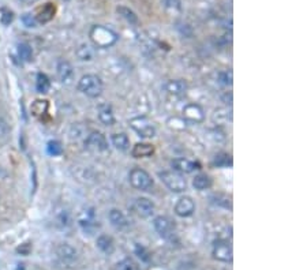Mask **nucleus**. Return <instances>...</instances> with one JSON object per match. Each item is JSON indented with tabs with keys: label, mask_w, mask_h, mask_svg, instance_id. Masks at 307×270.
<instances>
[{
	"label": "nucleus",
	"mask_w": 307,
	"mask_h": 270,
	"mask_svg": "<svg viewBox=\"0 0 307 270\" xmlns=\"http://www.w3.org/2000/svg\"><path fill=\"white\" fill-rule=\"evenodd\" d=\"M78 89L79 92H82L85 96L96 99V97L101 96L103 89H104V83H103L99 75L86 74L79 79Z\"/></svg>",
	"instance_id": "f03ea898"
},
{
	"label": "nucleus",
	"mask_w": 307,
	"mask_h": 270,
	"mask_svg": "<svg viewBox=\"0 0 307 270\" xmlns=\"http://www.w3.org/2000/svg\"><path fill=\"white\" fill-rule=\"evenodd\" d=\"M55 6L52 3H46L41 7V9H38L37 15H36V21L41 22V23H45V22H50L52 18L55 17Z\"/></svg>",
	"instance_id": "6ab92c4d"
},
{
	"label": "nucleus",
	"mask_w": 307,
	"mask_h": 270,
	"mask_svg": "<svg viewBox=\"0 0 307 270\" xmlns=\"http://www.w3.org/2000/svg\"><path fill=\"white\" fill-rule=\"evenodd\" d=\"M162 6L168 10H174V11H179L182 9V2L180 0H161Z\"/></svg>",
	"instance_id": "473e14b6"
},
{
	"label": "nucleus",
	"mask_w": 307,
	"mask_h": 270,
	"mask_svg": "<svg viewBox=\"0 0 307 270\" xmlns=\"http://www.w3.org/2000/svg\"><path fill=\"white\" fill-rule=\"evenodd\" d=\"M0 13H2L0 19H2V23H3V25H10V23L13 22L14 19L13 11H10V10L7 9H2L0 10Z\"/></svg>",
	"instance_id": "f704fd0d"
},
{
	"label": "nucleus",
	"mask_w": 307,
	"mask_h": 270,
	"mask_svg": "<svg viewBox=\"0 0 307 270\" xmlns=\"http://www.w3.org/2000/svg\"><path fill=\"white\" fill-rule=\"evenodd\" d=\"M116 13L121 15L122 18H125L126 21L131 23V25H137L138 23V17L137 14L134 13L133 10H130L129 7H126V6H119L116 9Z\"/></svg>",
	"instance_id": "b1692460"
},
{
	"label": "nucleus",
	"mask_w": 307,
	"mask_h": 270,
	"mask_svg": "<svg viewBox=\"0 0 307 270\" xmlns=\"http://www.w3.org/2000/svg\"><path fill=\"white\" fill-rule=\"evenodd\" d=\"M109 221H111V224L117 229H125L129 227V220H127V217L125 216V213L119 210V209H112L111 212H109Z\"/></svg>",
	"instance_id": "dca6fc26"
},
{
	"label": "nucleus",
	"mask_w": 307,
	"mask_h": 270,
	"mask_svg": "<svg viewBox=\"0 0 307 270\" xmlns=\"http://www.w3.org/2000/svg\"><path fill=\"white\" fill-rule=\"evenodd\" d=\"M171 165L179 174H191V172H194L195 169L199 168L197 162L186 160V158H175L174 161L171 162Z\"/></svg>",
	"instance_id": "ddd939ff"
},
{
	"label": "nucleus",
	"mask_w": 307,
	"mask_h": 270,
	"mask_svg": "<svg viewBox=\"0 0 307 270\" xmlns=\"http://www.w3.org/2000/svg\"><path fill=\"white\" fill-rule=\"evenodd\" d=\"M56 72L63 83H68L74 78V68L67 60H59L58 66H56Z\"/></svg>",
	"instance_id": "4468645a"
},
{
	"label": "nucleus",
	"mask_w": 307,
	"mask_h": 270,
	"mask_svg": "<svg viewBox=\"0 0 307 270\" xmlns=\"http://www.w3.org/2000/svg\"><path fill=\"white\" fill-rule=\"evenodd\" d=\"M34 107H38V109H32L34 112V115H41V113H44L46 111V109H42V107H48V103L46 101H36L34 103Z\"/></svg>",
	"instance_id": "4c0bfd02"
},
{
	"label": "nucleus",
	"mask_w": 307,
	"mask_h": 270,
	"mask_svg": "<svg viewBox=\"0 0 307 270\" xmlns=\"http://www.w3.org/2000/svg\"><path fill=\"white\" fill-rule=\"evenodd\" d=\"M135 254H137L138 258H139L141 261H144V262H149L150 261L149 251H148V250H146L144 246H141V244L135 246Z\"/></svg>",
	"instance_id": "7c9ffc66"
},
{
	"label": "nucleus",
	"mask_w": 307,
	"mask_h": 270,
	"mask_svg": "<svg viewBox=\"0 0 307 270\" xmlns=\"http://www.w3.org/2000/svg\"><path fill=\"white\" fill-rule=\"evenodd\" d=\"M212 254H213V258L217 259V261L225 262V263L232 262L233 251H232V246H231L229 241L223 240V239H219V240L215 241Z\"/></svg>",
	"instance_id": "423d86ee"
},
{
	"label": "nucleus",
	"mask_w": 307,
	"mask_h": 270,
	"mask_svg": "<svg viewBox=\"0 0 307 270\" xmlns=\"http://www.w3.org/2000/svg\"><path fill=\"white\" fill-rule=\"evenodd\" d=\"M153 227L156 229V232L164 239H168L174 235L175 231V224L174 221L171 220L170 217L167 216H158L154 218Z\"/></svg>",
	"instance_id": "6e6552de"
},
{
	"label": "nucleus",
	"mask_w": 307,
	"mask_h": 270,
	"mask_svg": "<svg viewBox=\"0 0 307 270\" xmlns=\"http://www.w3.org/2000/svg\"><path fill=\"white\" fill-rule=\"evenodd\" d=\"M22 22H23V25L26 28H36V25H37V21H36V18L32 14H25L22 17Z\"/></svg>",
	"instance_id": "e433bc0d"
},
{
	"label": "nucleus",
	"mask_w": 307,
	"mask_h": 270,
	"mask_svg": "<svg viewBox=\"0 0 307 270\" xmlns=\"http://www.w3.org/2000/svg\"><path fill=\"white\" fill-rule=\"evenodd\" d=\"M97 115L100 121L105 126L115 125V115H113L112 107L109 104H100L97 107Z\"/></svg>",
	"instance_id": "2eb2a0df"
},
{
	"label": "nucleus",
	"mask_w": 307,
	"mask_h": 270,
	"mask_svg": "<svg viewBox=\"0 0 307 270\" xmlns=\"http://www.w3.org/2000/svg\"><path fill=\"white\" fill-rule=\"evenodd\" d=\"M36 89H37L38 93H46L51 89V81L45 74H41V72H40V74L37 75V79H36Z\"/></svg>",
	"instance_id": "393cba45"
},
{
	"label": "nucleus",
	"mask_w": 307,
	"mask_h": 270,
	"mask_svg": "<svg viewBox=\"0 0 307 270\" xmlns=\"http://www.w3.org/2000/svg\"><path fill=\"white\" fill-rule=\"evenodd\" d=\"M183 117L188 121H193V123H201L205 119V112L201 105L198 104H187L184 108H183Z\"/></svg>",
	"instance_id": "1a4fd4ad"
},
{
	"label": "nucleus",
	"mask_w": 307,
	"mask_h": 270,
	"mask_svg": "<svg viewBox=\"0 0 307 270\" xmlns=\"http://www.w3.org/2000/svg\"><path fill=\"white\" fill-rule=\"evenodd\" d=\"M212 179L209 178L206 174H199L197 175L194 178V180H193V186H194L197 190H199V191H203V190H208V188L212 187Z\"/></svg>",
	"instance_id": "4be33fe9"
},
{
	"label": "nucleus",
	"mask_w": 307,
	"mask_h": 270,
	"mask_svg": "<svg viewBox=\"0 0 307 270\" xmlns=\"http://www.w3.org/2000/svg\"><path fill=\"white\" fill-rule=\"evenodd\" d=\"M89 37H90L91 42L96 46H99V48H109V46L116 44L119 36L112 29H109V28L96 25L90 29Z\"/></svg>",
	"instance_id": "f257e3e1"
},
{
	"label": "nucleus",
	"mask_w": 307,
	"mask_h": 270,
	"mask_svg": "<svg viewBox=\"0 0 307 270\" xmlns=\"http://www.w3.org/2000/svg\"><path fill=\"white\" fill-rule=\"evenodd\" d=\"M22 3H25V5H32V3H36L38 0H21Z\"/></svg>",
	"instance_id": "58836bf2"
},
{
	"label": "nucleus",
	"mask_w": 307,
	"mask_h": 270,
	"mask_svg": "<svg viewBox=\"0 0 307 270\" xmlns=\"http://www.w3.org/2000/svg\"><path fill=\"white\" fill-rule=\"evenodd\" d=\"M134 210L142 218H148V217L153 216L154 204L148 198H137L134 202Z\"/></svg>",
	"instance_id": "9b49d317"
},
{
	"label": "nucleus",
	"mask_w": 307,
	"mask_h": 270,
	"mask_svg": "<svg viewBox=\"0 0 307 270\" xmlns=\"http://www.w3.org/2000/svg\"><path fill=\"white\" fill-rule=\"evenodd\" d=\"M79 225H81V228H82L85 232L89 233V235H91L96 229L99 228V224H97V221L95 220L93 213H86L85 217L79 218Z\"/></svg>",
	"instance_id": "aec40b11"
},
{
	"label": "nucleus",
	"mask_w": 307,
	"mask_h": 270,
	"mask_svg": "<svg viewBox=\"0 0 307 270\" xmlns=\"http://www.w3.org/2000/svg\"><path fill=\"white\" fill-rule=\"evenodd\" d=\"M130 183L139 191H148L153 186V180L146 170L141 169V168H134L130 172Z\"/></svg>",
	"instance_id": "39448f33"
},
{
	"label": "nucleus",
	"mask_w": 307,
	"mask_h": 270,
	"mask_svg": "<svg viewBox=\"0 0 307 270\" xmlns=\"http://www.w3.org/2000/svg\"><path fill=\"white\" fill-rule=\"evenodd\" d=\"M18 55H19V58L22 60H25V62H32L33 60V50H32V46L29 44H26V42H21L19 45H18Z\"/></svg>",
	"instance_id": "a878e982"
},
{
	"label": "nucleus",
	"mask_w": 307,
	"mask_h": 270,
	"mask_svg": "<svg viewBox=\"0 0 307 270\" xmlns=\"http://www.w3.org/2000/svg\"><path fill=\"white\" fill-rule=\"evenodd\" d=\"M212 200H216V201H213V202H215L216 205H220V206H223V208H225V209L231 208V200H229L228 197L221 195V194H217V195L213 197Z\"/></svg>",
	"instance_id": "72a5a7b5"
},
{
	"label": "nucleus",
	"mask_w": 307,
	"mask_h": 270,
	"mask_svg": "<svg viewBox=\"0 0 307 270\" xmlns=\"http://www.w3.org/2000/svg\"><path fill=\"white\" fill-rule=\"evenodd\" d=\"M215 164L217 166H227V165H232V160H231V156L227 153H220L217 154L216 158H215Z\"/></svg>",
	"instance_id": "cd10ccee"
},
{
	"label": "nucleus",
	"mask_w": 307,
	"mask_h": 270,
	"mask_svg": "<svg viewBox=\"0 0 307 270\" xmlns=\"http://www.w3.org/2000/svg\"><path fill=\"white\" fill-rule=\"evenodd\" d=\"M168 123H175V126H171V129H176V130L186 129V120H184V119H180V117H172V119L168 120Z\"/></svg>",
	"instance_id": "c9c22d12"
},
{
	"label": "nucleus",
	"mask_w": 307,
	"mask_h": 270,
	"mask_svg": "<svg viewBox=\"0 0 307 270\" xmlns=\"http://www.w3.org/2000/svg\"><path fill=\"white\" fill-rule=\"evenodd\" d=\"M130 126L142 138H153L156 135V127L153 121L149 120L146 116L133 117L130 120Z\"/></svg>",
	"instance_id": "20e7f679"
},
{
	"label": "nucleus",
	"mask_w": 307,
	"mask_h": 270,
	"mask_svg": "<svg viewBox=\"0 0 307 270\" xmlns=\"http://www.w3.org/2000/svg\"><path fill=\"white\" fill-rule=\"evenodd\" d=\"M46 150H48V153H50L51 156H60L63 152L62 143L58 141L48 142V145H46Z\"/></svg>",
	"instance_id": "bb28decb"
},
{
	"label": "nucleus",
	"mask_w": 307,
	"mask_h": 270,
	"mask_svg": "<svg viewBox=\"0 0 307 270\" xmlns=\"http://www.w3.org/2000/svg\"><path fill=\"white\" fill-rule=\"evenodd\" d=\"M85 146H86V149L93 150V152H105L108 149V142H107L104 134L93 131L87 135Z\"/></svg>",
	"instance_id": "0eeeda50"
},
{
	"label": "nucleus",
	"mask_w": 307,
	"mask_h": 270,
	"mask_svg": "<svg viewBox=\"0 0 307 270\" xmlns=\"http://www.w3.org/2000/svg\"><path fill=\"white\" fill-rule=\"evenodd\" d=\"M58 255L62 261H74L75 258H77V251L71 246L62 244L59 246Z\"/></svg>",
	"instance_id": "5701e85b"
},
{
	"label": "nucleus",
	"mask_w": 307,
	"mask_h": 270,
	"mask_svg": "<svg viewBox=\"0 0 307 270\" xmlns=\"http://www.w3.org/2000/svg\"><path fill=\"white\" fill-rule=\"evenodd\" d=\"M158 176L161 179L162 183L166 184L172 192H183L187 188L186 179L176 170H164V172H160Z\"/></svg>",
	"instance_id": "7ed1b4c3"
},
{
	"label": "nucleus",
	"mask_w": 307,
	"mask_h": 270,
	"mask_svg": "<svg viewBox=\"0 0 307 270\" xmlns=\"http://www.w3.org/2000/svg\"><path fill=\"white\" fill-rule=\"evenodd\" d=\"M131 154L135 158L152 157L154 154V146L150 143H137L131 150Z\"/></svg>",
	"instance_id": "a211bd4d"
},
{
	"label": "nucleus",
	"mask_w": 307,
	"mask_h": 270,
	"mask_svg": "<svg viewBox=\"0 0 307 270\" xmlns=\"http://www.w3.org/2000/svg\"><path fill=\"white\" fill-rule=\"evenodd\" d=\"M219 81L225 86H231L232 85V71H221V72H219Z\"/></svg>",
	"instance_id": "c756f323"
},
{
	"label": "nucleus",
	"mask_w": 307,
	"mask_h": 270,
	"mask_svg": "<svg viewBox=\"0 0 307 270\" xmlns=\"http://www.w3.org/2000/svg\"><path fill=\"white\" fill-rule=\"evenodd\" d=\"M164 89L171 96H183L187 92V82L183 79H171L164 85Z\"/></svg>",
	"instance_id": "f8f14e48"
},
{
	"label": "nucleus",
	"mask_w": 307,
	"mask_h": 270,
	"mask_svg": "<svg viewBox=\"0 0 307 270\" xmlns=\"http://www.w3.org/2000/svg\"><path fill=\"white\" fill-rule=\"evenodd\" d=\"M96 244H97V249L101 253H104L105 255H111L115 251V241H113L112 237L107 236V235H101V236L97 237Z\"/></svg>",
	"instance_id": "f3484780"
},
{
	"label": "nucleus",
	"mask_w": 307,
	"mask_h": 270,
	"mask_svg": "<svg viewBox=\"0 0 307 270\" xmlns=\"http://www.w3.org/2000/svg\"><path fill=\"white\" fill-rule=\"evenodd\" d=\"M195 212L194 201L190 197H182L175 205V213L179 217H190Z\"/></svg>",
	"instance_id": "9d476101"
},
{
	"label": "nucleus",
	"mask_w": 307,
	"mask_h": 270,
	"mask_svg": "<svg viewBox=\"0 0 307 270\" xmlns=\"http://www.w3.org/2000/svg\"><path fill=\"white\" fill-rule=\"evenodd\" d=\"M116 270H135V263L133 262V259L125 258L121 262H117Z\"/></svg>",
	"instance_id": "c85d7f7f"
},
{
	"label": "nucleus",
	"mask_w": 307,
	"mask_h": 270,
	"mask_svg": "<svg viewBox=\"0 0 307 270\" xmlns=\"http://www.w3.org/2000/svg\"><path fill=\"white\" fill-rule=\"evenodd\" d=\"M10 134V127L7 125V121L5 119L0 117V142H5L9 138Z\"/></svg>",
	"instance_id": "2f4dec72"
},
{
	"label": "nucleus",
	"mask_w": 307,
	"mask_h": 270,
	"mask_svg": "<svg viewBox=\"0 0 307 270\" xmlns=\"http://www.w3.org/2000/svg\"><path fill=\"white\" fill-rule=\"evenodd\" d=\"M111 141H112V145L115 146L117 150H121V152H127V150H129L130 139L125 133L112 134Z\"/></svg>",
	"instance_id": "412c9836"
}]
</instances>
